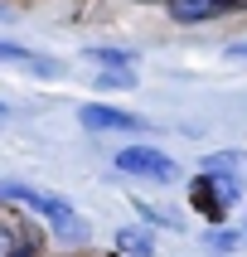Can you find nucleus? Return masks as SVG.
<instances>
[{
  "label": "nucleus",
  "instance_id": "f257e3e1",
  "mask_svg": "<svg viewBox=\"0 0 247 257\" xmlns=\"http://www.w3.org/2000/svg\"><path fill=\"white\" fill-rule=\"evenodd\" d=\"M0 194L15 204H29L39 218H49L54 223V233L63 238V243H87V223L78 214H73V204L63 199V194H54V189H34V185H20V180H5L0 185Z\"/></svg>",
  "mask_w": 247,
  "mask_h": 257
},
{
  "label": "nucleus",
  "instance_id": "f03ea898",
  "mask_svg": "<svg viewBox=\"0 0 247 257\" xmlns=\"http://www.w3.org/2000/svg\"><path fill=\"white\" fill-rule=\"evenodd\" d=\"M116 170L136 175V180H160V185H174V180H179V165H174L165 151H155V146H126V151L116 156Z\"/></svg>",
  "mask_w": 247,
  "mask_h": 257
},
{
  "label": "nucleus",
  "instance_id": "7ed1b4c3",
  "mask_svg": "<svg viewBox=\"0 0 247 257\" xmlns=\"http://www.w3.org/2000/svg\"><path fill=\"white\" fill-rule=\"evenodd\" d=\"M78 121L87 131H145V121L136 112H121V107H97V102H87L78 107Z\"/></svg>",
  "mask_w": 247,
  "mask_h": 257
},
{
  "label": "nucleus",
  "instance_id": "20e7f679",
  "mask_svg": "<svg viewBox=\"0 0 247 257\" xmlns=\"http://www.w3.org/2000/svg\"><path fill=\"white\" fill-rule=\"evenodd\" d=\"M203 175H218V180H247V151H213V156L199 165Z\"/></svg>",
  "mask_w": 247,
  "mask_h": 257
},
{
  "label": "nucleus",
  "instance_id": "39448f33",
  "mask_svg": "<svg viewBox=\"0 0 247 257\" xmlns=\"http://www.w3.org/2000/svg\"><path fill=\"white\" fill-rule=\"evenodd\" d=\"M237 0H170V15L179 25H194V20H213V15L232 10Z\"/></svg>",
  "mask_w": 247,
  "mask_h": 257
},
{
  "label": "nucleus",
  "instance_id": "423d86ee",
  "mask_svg": "<svg viewBox=\"0 0 247 257\" xmlns=\"http://www.w3.org/2000/svg\"><path fill=\"white\" fill-rule=\"evenodd\" d=\"M0 54L10 58V63H25L29 73H44V78H58V73H63V63H54V58H34V54H25L20 44H0Z\"/></svg>",
  "mask_w": 247,
  "mask_h": 257
},
{
  "label": "nucleus",
  "instance_id": "0eeeda50",
  "mask_svg": "<svg viewBox=\"0 0 247 257\" xmlns=\"http://www.w3.org/2000/svg\"><path fill=\"white\" fill-rule=\"evenodd\" d=\"M116 247H121L126 257H150L155 252V238H145L141 228H121L116 233Z\"/></svg>",
  "mask_w": 247,
  "mask_h": 257
},
{
  "label": "nucleus",
  "instance_id": "6e6552de",
  "mask_svg": "<svg viewBox=\"0 0 247 257\" xmlns=\"http://www.w3.org/2000/svg\"><path fill=\"white\" fill-rule=\"evenodd\" d=\"M208 247L213 252H237L242 247V233L237 228H208Z\"/></svg>",
  "mask_w": 247,
  "mask_h": 257
},
{
  "label": "nucleus",
  "instance_id": "1a4fd4ad",
  "mask_svg": "<svg viewBox=\"0 0 247 257\" xmlns=\"http://www.w3.org/2000/svg\"><path fill=\"white\" fill-rule=\"evenodd\" d=\"M87 58H97L102 68H131V58H136V54H126V49H92Z\"/></svg>",
  "mask_w": 247,
  "mask_h": 257
},
{
  "label": "nucleus",
  "instance_id": "9d476101",
  "mask_svg": "<svg viewBox=\"0 0 247 257\" xmlns=\"http://www.w3.org/2000/svg\"><path fill=\"white\" fill-rule=\"evenodd\" d=\"M97 87H136V73L131 68H107L97 78Z\"/></svg>",
  "mask_w": 247,
  "mask_h": 257
},
{
  "label": "nucleus",
  "instance_id": "9b49d317",
  "mask_svg": "<svg viewBox=\"0 0 247 257\" xmlns=\"http://www.w3.org/2000/svg\"><path fill=\"white\" fill-rule=\"evenodd\" d=\"M5 257H29V247H25V243H20V238L10 233V247H5Z\"/></svg>",
  "mask_w": 247,
  "mask_h": 257
},
{
  "label": "nucleus",
  "instance_id": "f8f14e48",
  "mask_svg": "<svg viewBox=\"0 0 247 257\" xmlns=\"http://www.w3.org/2000/svg\"><path fill=\"white\" fill-rule=\"evenodd\" d=\"M228 58H247V44H232V49H228Z\"/></svg>",
  "mask_w": 247,
  "mask_h": 257
}]
</instances>
